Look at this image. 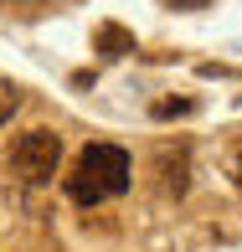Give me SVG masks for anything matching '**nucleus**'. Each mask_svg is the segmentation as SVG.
Wrapping results in <instances>:
<instances>
[{"instance_id": "obj_7", "label": "nucleus", "mask_w": 242, "mask_h": 252, "mask_svg": "<svg viewBox=\"0 0 242 252\" xmlns=\"http://www.w3.org/2000/svg\"><path fill=\"white\" fill-rule=\"evenodd\" d=\"M180 10H201V5H211V0H175Z\"/></svg>"}, {"instance_id": "obj_3", "label": "nucleus", "mask_w": 242, "mask_h": 252, "mask_svg": "<svg viewBox=\"0 0 242 252\" xmlns=\"http://www.w3.org/2000/svg\"><path fill=\"white\" fill-rule=\"evenodd\" d=\"M160 170H165V180H160V186L170 190V196H186V170H191V159H186V144H180V150H160Z\"/></svg>"}, {"instance_id": "obj_1", "label": "nucleus", "mask_w": 242, "mask_h": 252, "mask_svg": "<svg viewBox=\"0 0 242 252\" xmlns=\"http://www.w3.org/2000/svg\"><path fill=\"white\" fill-rule=\"evenodd\" d=\"M129 175H134V165H129V155H124L119 144H88V150L72 159L67 196L77 206H103V201L129 190Z\"/></svg>"}, {"instance_id": "obj_4", "label": "nucleus", "mask_w": 242, "mask_h": 252, "mask_svg": "<svg viewBox=\"0 0 242 252\" xmlns=\"http://www.w3.org/2000/svg\"><path fill=\"white\" fill-rule=\"evenodd\" d=\"M98 52L103 57H124V52H134V36L124 26H98Z\"/></svg>"}, {"instance_id": "obj_2", "label": "nucleus", "mask_w": 242, "mask_h": 252, "mask_svg": "<svg viewBox=\"0 0 242 252\" xmlns=\"http://www.w3.org/2000/svg\"><path fill=\"white\" fill-rule=\"evenodd\" d=\"M57 159H62V139L52 129H31L10 144V175L21 186H47L57 175Z\"/></svg>"}, {"instance_id": "obj_5", "label": "nucleus", "mask_w": 242, "mask_h": 252, "mask_svg": "<svg viewBox=\"0 0 242 252\" xmlns=\"http://www.w3.org/2000/svg\"><path fill=\"white\" fill-rule=\"evenodd\" d=\"M16 108H21V88L0 77V124H10V113H16Z\"/></svg>"}, {"instance_id": "obj_6", "label": "nucleus", "mask_w": 242, "mask_h": 252, "mask_svg": "<svg viewBox=\"0 0 242 252\" xmlns=\"http://www.w3.org/2000/svg\"><path fill=\"white\" fill-rule=\"evenodd\" d=\"M227 170H232V186L242 190V144H237V150H232V165H227Z\"/></svg>"}]
</instances>
